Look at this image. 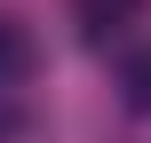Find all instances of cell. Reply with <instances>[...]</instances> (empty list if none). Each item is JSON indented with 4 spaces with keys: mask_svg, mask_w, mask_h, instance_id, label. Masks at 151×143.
I'll return each instance as SVG.
<instances>
[{
    "mask_svg": "<svg viewBox=\"0 0 151 143\" xmlns=\"http://www.w3.org/2000/svg\"><path fill=\"white\" fill-rule=\"evenodd\" d=\"M119 103L151 119V48H127L119 56Z\"/></svg>",
    "mask_w": 151,
    "mask_h": 143,
    "instance_id": "obj_2",
    "label": "cell"
},
{
    "mask_svg": "<svg viewBox=\"0 0 151 143\" xmlns=\"http://www.w3.org/2000/svg\"><path fill=\"white\" fill-rule=\"evenodd\" d=\"M143 16V0H80V24H88V40H111V32H127Z\"/></svg>",
    "mask_w": 151,
    "mask_h": 143,
    "instance_id": "obj_1",
    "label": "cell"
},
{
    "mask_svg": "<svg viewBox=\"0 0 151 143\" xmlns=\"http://www.w3.org/2000/svg\"><path fill=\"white\" fill-rule=\"evenodd\" d=\"M40 64V48H32V32L16 24V16H0V80H24Z\"/></svg>",
    "mask_w": 151,
    "mask_h": 143,
    "instance_id": "obj_3",
    "label": "cell"
}]
</instances>
